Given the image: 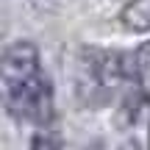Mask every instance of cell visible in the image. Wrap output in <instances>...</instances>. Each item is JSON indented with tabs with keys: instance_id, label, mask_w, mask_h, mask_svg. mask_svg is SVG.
<instances>
[{
	"instance_id": "6da1fadb",
	"label": "cell",
	"mask_w": 150,
	"mask_h": 150,
	"mask_svg": "<svg viewBox=\"0 0 150 150\" xmlns=\"http://www.w3.org/2000/svg\"><path fill=\"white\" fill-rule=\"evenodd\" d=\"M0 108L22 122H53V86L42 70L36 45L14 42L0 53Z\"/></svg>"
},
{
	"instance_id": "7a4b0ae2",
	"label": "cell",
	"mask_w": 150,
	"mask_h": 150,
	"mask_svg": "<svg viewBox=\"0 0 150 150\" xmlns=\"http://www.w3.org/2000/svg\"><path fill=\"white\" fill-rule=\"evenodd\" d=\"M120 131L128 136V142L136 150H150V95L136 89L125 97L122 108L117 114Z\"/></svg>"
},
{
	"instance_id": "3957f363",
	"label": "cell",
	"mask_w": 150,
	"mask_h": 150,
	"mask_svg": "<svg viewBox=\"0 0 150 150\" xmlns=\"http://www.w3.org/2000/svg\"><path fill=\"white\" fill-rule=\"evenodd\" d=\"M122 22L134 31H150V0H131L122 11Z\"/></svg>"
},
{
	"instance_id": "277c9868",
	"label": "cell",
	"mask_w": 150,
	"mask_h": 150,
	"mask_svg": "<svg viewBox=\"0 0 150 150\" xmlns=\"http://www.w3.org/2000/svg\"><path fill=\"white\" fill-rule=\"evenodd\" d=\"M31 150H61V139L53 131H39L31 139Z\"/></svg>"
}]
</instances>
